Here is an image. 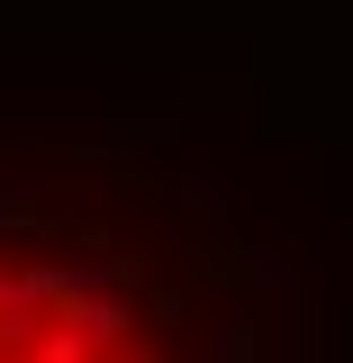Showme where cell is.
<instances>
[{
  "label": "cell",
  "instance_id": "1",
  "mask_svg": "<svg viewBox=\"0 0 353 363\" xmlns=\"http://www.w3.org/2000/svg\"><path fill=\"white\" fill-rule=\"evenodd\" d=\"M209 200L145 164L0 173V363H263Z\"/></svg>",
  "mask_w": 353,
  "mask_h": 363
}]
</instances>
